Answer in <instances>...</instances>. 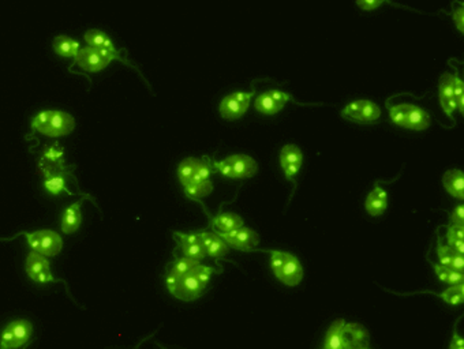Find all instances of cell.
<instances>
[{
    "instance_id": "cell-26",
    "label": "cell",
    "mask_w": 464,
    "mask_h": 349,
    "mask_svg": "<svg viewBox=\"0 0 464 349\" xmlns=\"http://www.w3.org/2000/svg\"><path fill=\"white\" fill-rule=\"evenodd\" d=\"M202 164V160L196 157H187L185 158L179 167H178V179L182 183L183 187H186L196 176L200 165Z\"/></svg>"
},
{
    "instance_id": "cell-25",
    "label": "cell",
    "mask_w": 464,
    "mask_h": 349,
    "mask_svg": "<svg viewBox=\"0 0 464 349\" xmlns=\"http://www.w3.org/2000/svg\"><path fill=\"white\" fill-rule=\"evenodd\" d=\"M85 43L88 44V47L91 48H97V49H106V51H113L115 52L116 48L113 43V40L110 38V36L99 29H91L85 33L84 36Z\"/></svg>"
},
{
    "instance_id": "cell-11",
    "label": "cell",
    "mask_w": 464,
    "mask_h": 349,
    "mask_svg": "<svg viewBox=\"0 0 464 349\" xmlns=\"http://www.w3.org/2000/svg\"><path fill=\"white\" fill-rule=\"evenodd\" d=\"M254 95L255 92L251 91V92H235L226 96L219 106L220 115L226 120H236L243 117L247 112Z\"/></svg>"
},
{
    "instance_id": "cell-36",
    "label": "cell",
    "mask_w": 464,
    "mask_h": 349,
    "mask_svg": "<svg viewBox=\"0 0 464 349\" xmlns=\"http://www.w3.org/2000/svg\"><path fill=\"white\" fill-rule=\"evenodd\" d=\"M356 4H358L360 8L366 10V11H373V10H375L377 7L382 5L384 1H381V0H366V1H356Z\"/></svg>"
},
{
    "instance_id": "cell-2",
    "label": "cell",
    "mask_w": 464,
    "mask_h": 349,
    "mask_svg": "<svg viewBox=\"0 0 464 349\" xmlns=\"http://www.w3.org/2000/svg\"><path fill=\"white\" fill-rule=\"evenodd\" d=\"M76 128V120L67 112L47 110L37 114L32 120V130L45 136L59 138L69 135Z\"/></svg>"
},
{
    "instance_id": "cell-13",
    "label": "cell",
    "mask_w": 464,
    "mask_h": 349,
    "mask_svg": "<svg viewBox=\"0 0 464 349\" xmlns=\"http://www.w3.org/2000/svg\"><path fill=\"white\" fill-rule=\"evenodd\" d=\"M216 233L229 244L230 248H233V250L248 252V251H253L259 244L258 233L244 226L231 232Z\"/></svg>"
},
{
    "instance_id": "cell-1",
    "label": "cell",
    "mask_w": 464,
    "mask_h": 349,
    "mask_svg": "<svg viewBox=\"0 0 464 349\" xmlns=\"http://www.w3.org/2000/svg\"><path fill=\"white\" fill-rule=\"evenodd\" d=\"M216 267L198 263L190 272L179 277H165V285L172 296L183 302H193L202 296L212 276L219 273Z\"/></svg>"
},
{
    "instance_id": "cell-22",
    "label": "cell",
    "mask_w": 464,
    "mask_h": 349,
    "mask_svg": "<svg viewBox=\"0 0 464 349\" xmlns=\"http://www.w3.org/2000/svg\"><path fill=\"white\" fill-rule=\"evenodd\" d=\"M443 184L448 194L454 198H464V173L461 169H450L443 176Z\"/></svg>"
},
{
    "instance_id": "cell-12",
    "label": "cell",
    "mask_w": 464,
    "mask_h": 349,
    "mask_svg": "<svg viewBox=\"0 0 464 349\" xmlns=\"http://www.w3.org/2000/svg\"><path fill=\"white\" fill-rule=\"evenodd\" d=\"M291 95L279 91V89H270L264 93H261L254 100V108L264 115H275L279 114L288 101H291Z\"/></svg>"
},
{
    "instance_id": "cell-32",
    "label": "cell",
    "mask_w": 464,
    "mask_h": 349,
    "mask_svg": "<svg viewBox=\"0 0 464 349\" xmlns=\"http://www.w3.org/2000/svg\"><path fill=\"white\" fill-rule=\"evenodd\" d=\"M440 298L451 304V306H459L462 304L464 300V285L463 284H458V285H451L448 287V289H445Z\"/></svg>"
},
{
    "instance_id": "cell-17",
    "label": "cell",
    "mask_w": 464,
    "mask_h": 349,
    "mask_svg": "<svg viewBox=\"0 0 464 349\" xmlns=\"http://www.w3.org/2000/svg\"><path fill=\"white\" fill-rule=\"evenodd\" d=\"M345 349L367 348L370 343L369 332L359 324H346L343 328Z\"/></svg>"
},
{
    "instance_id": "cell-10",
    "label": "cell",
    "mask_w": 464,
    "mask_h": 349,
    "mask_svg": "<svg viewBox=\"0 0 464 349\" xmlns=\"http://www.w3.org/2000/svg\"><path fill=\"white\" fill-rule=\"evenodd\" d=\"M25 270L30 280L38 284H48V282H58L62 281L59 278H55L51 272V262L47 256L37 254L34 251H30L26 256L25 262Z\"/></svg>"
},
{
    "instance_id": "cell-9",
    "label": "cell",
    "mask_w": 464,
    "mask_h": 349,
    "mask_svg": "<svg viewBox=\"0 0 464 349\" xmlns=\"http://www.w3.org/2000/svg\"><path fill=\"white\" fill-rule=\"evenodd\" d=\"M342 117L359 124H371L380 119L381 110L374 101L359 99L351 101L342 110Z\"/></svg>"
},
{
    "instance_id": "cell-34",
    "label": "cell",
    "mask_w": 464,
    "mask_h": 349,
    "mask_svg": "<svg viewBox=\"0 0 464 349\" xmlns=\"http://www.w3.org/2000/svg\"><path fill=\"white\" fill-rule=\"evenodd\" d=\"M454 96L456 101L458 111L463 115L464 110V84L463 80L459 77V74L454 75Z\"/></svg>"
},
{
    "instance_id": "cell-39",
    "label": "cell",
    "mask_w": 464,
    "mask_h": 349,
    "mask_svg": "<svg viewBox=\"0 0 464 349\" xmlns=\"http://www.w3.org/2000/svg\"><path fill=\"white\" fill-rule=\"evenodd\" d=\"M359 349H370V348H369V347H367V348H359Z\"/></svg>"
},
{
    "instance_id": "cell-21",
    "label": "cell",
    "mask_w": 464,
    "mask_h": 349,
    "mask_svg": "<svg viewBox=\"0 0 464 349\" xmlns=\"http://www.w3.org/2000/svg\"><path fill=\"white\" fill-rule=\"evenodd\" d=\"M81 206H82V200H80L78 202L71 204L70 206L66 208V210L63 212L62 216V232L70 233L77 232L81 227L82 223V213H81Z\"/></svg>"
},
{
    "instance_id": "cell-8",
    "label": "cell",
    "mask_w": 464,
    "mask_h": 349,
    "mask_svg": "<svg viewBox=\"0 0 464 349\" xmlns=\"http://www.w3.org/2000/svg\"><path fill=\"white\" fill-rule=\"evenodd\" d=\"M33 333V325L26 320H16L10 322L1 336L0 349H21L25 347Z\"/></svg>"
},
{
    "instance_id": "cell-20",
    "label": "cell",
    "mask_w": 464,
    "mask_h": 349,
    "mask_svg": "<svg viewBox=\"0 0 464 349\" xmlns=\"http://www.w3.org/2000/svg\"><path fill=\"white\" fill-rule=\"evenodd\" d=\"M200 236H201V240L204 243L208 256L219 259L230 252L229 244L218 233L204 231V232H200Z\"/></svg>"
},
{
    "instance_id": "cell-6",
    "label": "cell",
    "mask_w": 464,
    "mask_h": 349,
    "mask_svg": "<svg viewBox=\"0 0 464 349\" xmlns=\"http://www.w3.org/2000/svg\"><path fill=\"white\" fill-rule=\"evenodd\" d=\"M18 236H25L30 248L44 256H56L63 248V240L60 234L52 230H40L34 232H19L8 239H0L3 241L14 240Z\"/></svg>"
},
{
    "instance_id": "cell-18",
    "label": "cell",
    "mask_w": 464,
    "mask_h": 349,
    "mask_svg": "<svg viewBox=\"0 0 464 349\" xmlns=\"http://www.w3.org/2000/svg\"><path fill=\"white\" fill-rule=\"evenodd\" d=\"M66 172L56 169V168H44V187L45 190L52 195H59L63 191L71 194V191L67 189V180H66Z\"/></svg>"
},
{
    "instance_id": "cell-33",
    "label": "cell",
    "mask_w": 464,
    "mask_h": 349,
    "mask_svg": "<svg viewBox=\"0 0 464 349\" xmlns=\"http://www.w3.org/2000/svg\"><path fill=\"white\" fill-rule=\"evenodd\" d=\"M456 255H459V254L455 252L448 244H443L441 237H439V240H437V256H439L440 265L451 267Z\"/></svg>"
},
{
    "instance_id": "cell-38",
    "label": "cell",
    "mask_w": 464,
    "mask_h": 349,
    "mask_svg": "<svg viewBox=\"0 0 464 349\" xmlns=\"http://www.w3.org/2000/svg\"><path fill=\"white\" fill-rule=\"evenodd\" d=\"M450 349H464L463 339H462V336L458 335L456 329L454 332V337H452V341L450 344Z\"/></svg>"
},
{
    "instance_id": "cell-16",
    "label": "cell",
    "mask_w": 464,
    "mask_h": 349,
    "mask_svg": "<svg viewBox=\"0 0 464 349\" xmlns=\"http://www.w3.org/2000/svg\"><path fill=\"white\" fill-rule=\"evenodd\" d=\"M439 99L444 112L450 117L458 111L455 96H454V75L444 73L439 82Z\"/></svg>"
},
{
    "instance_id": "cell-3",
    "label": "cell",
    "mask_w": 464,
    "mask_h": 349,
    "mask_svg": "<svg viewBox=\"0 0 464 349\" xmlns=\"http://www.w3.org/2000/svg\"><path fill=\"white\" fill-rule=\"evenodd\" d=\"M270 269L286 285L297 287L303 278V266L299 259L286 251H270Z\"/></svg>"
},
{
    "instance_id": "cell-30",
    "label": "cell",
    "mask_w": 464,
    "mask_h": 349,
    "mask_svg": "<svg viewBox=\"0 0 464 349\" xmlns=\"http://www.w3.org/2000/svg\"><path fill=\"white\" fill-rule=\"evenodd\" d=\"M198 261H194V259H190V258H186V256H181V258H175V261L168 266V274L170 277H179V276H183L186 274L187 272H190L194 266H197Z\"/></svg>"
},
{
    "instance_id": "cell-14",
    "label": "cell",
    "mask_w": 464,
    "mask_h": 349,
    "mask_svg": "<svg viewBox=\"0 0 464 349\" xmlns=\"http://www.w3.org/2000/svg\"><path fill=\"white\" fill-rule=\"evenodd\" d=\"M174 236L176 237L178 247L181 248L183 256L198 261V262L205 259L207 251H205L204 243L201 240L200 232H175Z\"/></svg>"
},
{
    "instance_id": "cell-5",
    "label": "cell",
    "mask_w": 464,
    "mask_h": 349,
    "mask_svg": "<svg viewBox=\"0 0 464 349\" xmlns=\"http://www.w3.org/2000/svg\"><path fill=\"white\" fill-rule=\"evenodd\" d=\"M213 169L230 179H248L257 175L258 164L257 161L247 154H231L222 161H215L212 164Z\"/></svg>"
},
{
    "instance_id": "cell-29",
    "label": "cell",
    "mask_w": 464,
    "mask_h": 349,
    "mask_svg": "<svg viewBox=\"0 0 464 349\" xmlns=\"http://www.w3.org/2000/svg\"><path fill=\"white\" fill-rule=\"evenodd\" d=\"M433 267H434V272H436L437 277L443 282L448 284L450 287L451 285L463 284V272H458V270H455L452 267H448V266H444V265H440V263H433Z\"/></svg>"
},
{
    "instance_id": "cell-27",
    "label": "cell",
    "mask_w": 464,
    "mask_h": 349,
    "mask_svg": "<svg viewBox=\"0 0 464 349\" xmlns=\"http://www.w3.org/2000/svg\"><path fill=\"white\" fill-rule=\"evenodd\" d=\"M346 325L345 320H336L331 328L328 329L327 337H325V346L324 349H345V340H343V328Z\"/></svg>"
},
{
    "instance_id": "cell-4",
    "label": "cell",
    "mask_w": 464,
    "mask_h": 349,
    "mask_svg": "<svg viewBox=\"0 0 464 349\" xmlns=\"http://www.w3.org/2000/svg\"><path fill=\"white\" fill-rule=\"evenodd\" d=\"M389 115H391V120L396 125L414 130V131H424L429 128L432 123L430 115L426 110L418 106H414V104H408V103L391 107Z\"/></svg>"
},
{
    "instance_id": "cell-35",
    "label": "cell",
    "mask_w": 464,
    "mask_h": 349,
    "mask_svg": "<svg viewBox=\"0 0 464 349\" xmlns=\"http://www.w3.org/2000/svg\"><path fill=\"white\" fill-rule=\"evenodd\" d=\"M451 223L452 226H462L464 224V206L463 205H458L455 208V210L451 215Z\"/></svg>"
},
{
    "instance_id": "cell-31",
    "label": "cell",
    "mask_w": 464,
    "mask_h": 349,
    "mask_svg": "<svg viewBox=\"0 0 464 349\" xmlns=\"http://www.w3.org/2000/svg\"><path fill=\"white\" fill-rule=\"evenodd\" d=\"M447 244L458 254H464V228L462 226H451L447 230Z\"/></svg>"
},
{
    "instance_id": "cell-23",
    "label": "cell",
    "mask_w": 464,
    "mask_h": 349,
    "mask_svg": "<svg viewBox=\"0 0 464 349\" xmlns=\"http://www.w3.org/2000/svg\"><path fill=\"white\" fill-rule=\"evenodd\" d=\"M211 224H212L213 232H231L243 227V219L236 213L227 212V213H220L216 217H212Z\"/></svg>"
},
{
    "instance_id": "cell-24",
    "label": "cell",
    "mask_w": 464,
    "mask_h": 349,
    "mask_svg": "<svg viewBox=\"0 0 464 349\" xmlns=\"http://www.w3.org/2000/svg\"><path fill=\"white\" fill-rule=\"evenodd\" d=\"M52 47H54V51L58 56L60 58H73L76 59V56L78 55L80 49H81V45L77 40L69 37V36H65V34H60V36H56L54 38V43H52Z\"/></svg>"
},
{
    "instance_id": "cell-7",
    "label": "cell",
    "mask_w": 464,
    "mask_h": 349,
    "mask_svg": "<svg viewBox=\"0 0 464 349\" xmlns=\"http://www.w3.org/2000/svg\"><path fill=\"white\" fill-rule=\"evenodd\" d=\"M114 60H121L126 64H128V62H126L119 55L117 51L113 52V51L85 47V48L80 49L78 55L74 59L73 66H77L86 73H99V71L107 69Z\"/></svg>"
},
{
    "instance_id": "cell-15",
    "label": "cell",
    "mask_w": 464,
    "mask_h": 349,
    "mask_svg": "<svg viewBox=\"0 0 464 349\" xmlns=\"http://www.w3.org/2000/svg\"><path fill=\"white\" fill-rule=\"evenodd\" d=\"M303 164V153L299 146L294 143L284 145L280 152V165L286 179L294 180Z\"/></svg>"
},
{
    "instance_id": "cell-28",
    "label": "cell",
    "mask_w": 464,
    "mask_h": 349,
    "mask_svg": "<svg viewBox=\"0 0 464 349\" xmlns=\"http://www.w3.org/2000/svg\"><path fill=\"white\" fill-rule=\"evenodd\" d=\"M183 189H185V194L187 198L193 201H201L202 198H207L208 195H211V193L213 191V183L211 179H208V180H201V182H193Z\"/></svg>"
},
{
    "instance_id": "cell-19",
    "label": "cell",
    "mask_w": 464,
    "mask_h": 349,
    "mask_svg": "<svg viewBox=\"0 0 464 349\" xmlns=\"http://www.w3.org/2000/svg\"><path fill=\"white\" fill-rule=\"evenodd\" d=\"M364 208H366V212L373 217L382 216L388 208V193L381 186L377 184L369 193L364 201Z\"/></svg>"
},
{
    "instance_id": "cell-37",
    "label": "cell",
    "mask_w": 464,
    "mask_h": 349,
    "mask_svg": "<svg viewBox=\"0 0 464 349\" xmlns=\"http://www.w3.org/2000/svg\"><path fill=\"white\" fill-rule=\"evenodd\" d=\"M463 16V8H458V10H455V12H454V21H455V25H456V27L461 30V33H463L464 32Z\"/></svg>"
}]
</instances>
